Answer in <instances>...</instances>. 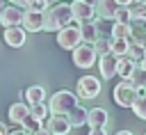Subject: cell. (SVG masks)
Wrapping results in <instances>:
<instances>
[{
	"mask_svg": "<svg viewBox=\"0 0 146 135\" xmlns=\"http://www.w3.org/2000/svg\"><path fill=\"white\" fill-rule=\"evenodd\" d=\"M73 23V14H71V5L68 2H55L50 7L43 9V23H41V30L46 32H57L62 30L64 25Z\"/></svg>",
	"mask_w": 146,
	"mask_h": 135,
	"instance_id": "obj_1",
	"label": "cell"
},
{
	"mask_svg": "<svg viewBox=\"0 0 146 135\" xmlns=\"http://www.w3.org/2000/svg\"><path fill=\"white\" fill-rule=\"evenodd\" d=\"M66 119H68L71 128H78V126H82V124L87 121V110L80 108V105H75V108H71V110L66 112Z\"/></svg>",
	"mask_w": 146,
	"mask_h": 135,
	"instance_id": "obj_19",
	"label": "cell"
},
{
	"mask_svg": "<svg viewBox=\"0 0 146 135\" xmlns=\"http://www.w3.org/2000/svg\"><path fill=\"white\" fill-rule=\"evenodd\" d=\"M132 11V18H146V5L137 2V9H130Z\"/></svg>",
	"mask_w": 146,
	"mask_h": 135,
	"instance_id": "obj_30",
	"label": "cell"
},
{
	"mask_svg": "<svg viewBox=\"0 0 146 135\" xmlns=\"http://www.w3.org/2000/svg\"><path fill=\"white\" fill-rule=\"evenodd\" d=\"M94 9H96V14H98L100 18L114 21V14H116V9H119V2H116V0H96Z\"/></svg>",
	"mask_w": 146,
	"mask_h": 135,
	"instance_id": "obj_14",
	"label": "cell"
},
{
	"mask_svg": "<svg viewBox=\"0 0 146 135\" xmlns=\"http://www.w3.org/2000/svg\"><path fill=\"white\" fill-rule=\"evenodd\" d=\"M116 2H119V5H123V7H128V5H132L135 0H116Z\"/></svg>",
	"mask_w": 146,
	"mask_h": 135,
	"instance_id": "obj_35",
	"label": "cell"
},
{
	"mask_svg": "<svg viewBox=\"0 0 146 135\" xmlns=\"http://www.w3.org/2000/svg\"><path fill=\"white\" fill-rule=\"evenodd\" d=\"M128 25H130L128 41H135V43L146 46V21H144V18H130Z\"/></svg>",
	"mask_w": 146,
	"mask_h": 135,
	"instance_id": "obj_11",
	"label": "cell"
},
{
	"mask_svg": "<svg viewBox=\"0 0 146 135\" xmlns=\"http://www.w3.org/2000/svg\"><path fill=\"white\" fill-rule=\"evenodd\" d=\"M32 135H50V133H48V130H46V128H43V126H41V128H36V130H34V133H32Z\"/></svg>",
	"mask_w": 146,
	"mask_h": 135,
	"instance_id": "obj_34",
	"label": "cell"
},
{
	"mask_svg": "<svg viewBox=\"0 0 146 135\" xmlns=\"http://www.w3.org/2000/svg\"><path fill=\"white\" fill-rule=\"evenodd\" d=\"M7 135H32L30 130H25V128H16V130H9Z\"/></svg>",
	"mask_w": 146,
	"mask_h": 135,
	"instance_id": "obj_33",
	"label": "cell"
},
{
	"mask_svg": "<svg viewBox=\"0 0 146 135\" xmlns=\"http://www.w3.org/2000/svg\"><path fill=\"white\" fill-rule=\"evenodd\" d=\"M144 92H146V87H144Z\"/></svg>",
	"mask_w": 146,
	"mask_h": 135,
	"instance_id": "obj_43",
	"label": "cell"
},
{
	"mask_svg": "<svg viewBox=\"0 0 146 135\" xmlns=\"http://www.w3.org/2000/svg\"><path fill=\"white\" fill-rule=\"evenodd\" d=\"M41 126H43L50 135H68V130H71V124H68L66 114H55V117H50L48 121L43 119Z\"/></svg>",
	"mask_w": 146,
	"mask_h": 135,
	"instance_id": "obj_7",
	"label": "cell"
},
{
	"mask_svg": "<svg viewBox=\"0 0 146 135\" xmlns=\"http://www.w3.org/2000/svg\"><path fill=\"white\" fill-rule=\"evenodd\" d=\"M21 21H23V9L21 7H7L5 5V9L0 11V25L2 27H9V25H21Z\"/></svg>",
	"mask_w": 146,
	"mask_h": 135,
	"instance_id": "obj_12",
	"label": "cell"
},
{
	"mask_svg": "<svg viewBox=\"0 0 146 135\" xmlns=\"http://www.w3.org/2000/svg\"><path fill=\"white\" fill-rule=\"evenodd\" d=\"M84 124H89V128L91 126H105L107 124V112L103 108H91V110H87V121Z\"/></svg>",
	"mask_w": 146,
	"mask_h": 135,
	"instance_id": "obj_17",
	"label": "cell"
},
{
	"mask_svg": "<svg viewBox=\"0 0 146 135\" xmlns=\"http://www.w3.org/2000/svg\"><path fill=\"white\" fill-rule=\"evenodd\" d=\"M27 110H30V105H25V103H21V101L11 103V105H9V121L21 124V121L27 117Z\"/></svg>",
	"mask_w": 146,
	"mask_h": 135,
	"instance_id": "obj_18",
	"label": "cell"
},
{
	"mask_svg": "<svg viewBox=\"0 0 146 135\" xmlns=\"http://www.w3.org/2000/svg\"><path fill=\"white\" fill-rule=\"evenodd\" d=\"M89 135H107V133H105V126H91Z\"/></svg>",
	"mask_w": 146,
	"mask_h": 135,
	"instance_id": "obj_31",
	"label": "cell"
},
{
	"mask_svg": "<svg viewBox=\"0 0 146 135\" xmlns=\"http://www.w3.org/2000/svg\"><path fill=\"white\" fill-rule=\"evenodd\" d=\"M91 46H94L96 55H105V53H110V39H105V37H98Z\"/></svg>",
	"mask_w": 146,
	"mask_h": 135,
	"instance_id": "obj_27",
	"label": "cell"
},
{
	"mask_svg": "<svg viewBox=\"0 0 146 135\" xmlns=\"http://www.w3.org/2000/svg\"><path fill=\"white\" fill-rule=\"evenodd\" d=\"M5 41H7V46H11V48H21V46L25 43V30H23L21 25H9V27H5Z\"/></svg>",
	"mask_w": 146,
	"mask_h": 135,
	"instance_id": "obj_13",
	"label": "cell"
},
{
	"mask_svg": "<svg viewBox=\"0 0 146 135\" xmlns=\"http://www.w3.org/2000/svg\"><path fill=\"white\" fill-rule=\"evenodd\" d=\"M82 2H87V5H96V0H82Z\"/></svg>",
	"mask_w": 146,
	"mask_h": 135,
	"instance_id": "obj_40",
	"label": "cell"
},
{
	"mask_svg": "<svg viewBox=\"0 0 146 135\" xmlns=\"http://www.w3.org/2000/svg\"><path fill=\"white\" fill-rule=\"evenodd\" d=\"M137 2H141V5H146V0H137Z\"/></svg>",
	"mask_w": 146,
	"mask_h": 135,
	"instance_id": "obj_42",
	"label": "cell"
},
{
	"mask_svg": "<svg viewBox=\"0 0 146 135\" xmlns=\"http://www.w3.org/2000/svg\"><path fill=\"white\" fill-rule=\"evenodd\" d=\"M114 135H132L130 130H119V133H114Z\"/></svg>",
	"mask_w": 146,
	"mask_h": 135,
	"instance_id": "obj_38",
	"label": "cell"
},
{
	"mask_svg": "<svg viewBox=\"0 0 146 135\" xmlns=\"http://www.w3.org/2000/svg\"><path fill=\"white\" fill-rule=\"evenodd\" d=\"M125 50H128V39H119V37L110 39V53L112 55L121 57V55H125Z\"/></svg>",
	"mask_w": 146,
	"mask_h": 135,
	"instance_id": "obj_22",
	"label": "cell"
},
{
	"mask_svg": "<svg viewBox=\"0 0 146 135\" xmlns=\"http://www.w3.org/2000/svg\"><path fill=\"white\" fill-rule=\"evenodd\" d=\"M100 94V80L94 78V76H82L75 85V96L78 98H96Z\"/></svg>",
	"mask_w": 146,
	"mask_h": 135,
	"instance_id": "obj_6",
	"label": "cell"
},
{
	"mask_svg": "<svg viewBox=\"0 0 146 135\" xmlns=\"http://www.w3.org/2000/svg\"><path fill=\"white\" fill-rule=\"evenodd\" d=\"M25 7L27 9H34V11H43L46 9V2L43 0H25Z\"/></svg>",
	"mask_w": 146,
	"mask_h": 135,
	"instance_id": "obj_29",
	"label": "cell"
},
{
	"mask_svg": "<svg viewBox=\"0 0 146 135\" xmlns=\"http://www.w3.org/2000/svg\"><path fill=\"white\" fill-rule=\"evenodd\" d=\"M116 59H119V57L112 55V53H105V55H100V59H96L103 80H110V78L116 76Z\"/></svg>",
	"mask_w": 146,
	"mask_h": 135,
	"instance_id": "obj_9",
	"label": "cell"
},
{
	"mask_svg": "<svg viewBox=\"0 0 146 135\" xmlns=\"http://www.w3.org/2000/svg\"><path fill=\"white\" fill-rule=\"evenodd\" d=\"M21 126H23V128H25V130H30V133H34V130H36V128H41V121H39V119H34V117H30V114H27V117H25V119H23V121H21Z\"/></svg>",
	"mask_w": 146,
	"mask_h": 135,
	"instance_id": "obj_28",
	"label": "cell"
},
{
	"mask_svg": "<svg viewBox=\"0 0 146 135\" xmlns=\"http://www.w3.org/2000/svg\"><path fill=\"white\" fill-rule=\"evenodd\" d=\"M14 5L16 7H25V0H14Z\"/></svg>",
	"mask_w": 146,
	"mask_h": 135,
	"instance_id": "obj_37",
	"label": "cell"
},
{
	"mask_svg": "<svg viewBox=\"0 0 146 135\" xmlns=\"http://www.w3.org/2000/svg\"><path fill=\"white\" fill-rule=\"evenodd\" d=\"M0 135H7V126H5L2 121H0Z\"/></svg>",
	"mask_w": 146,
	"mask_h": 135,
	"instance_id": "obj_36",
	"label": "cell"
},
{
	"mask_svg": "<svg viewBox=\"0 0 146 135\" xmlns=\"http://www.w3.org/2000/svg\"><path fill=\"white\" fill-rule=\"evenodd\" d=\"M132 112H135V117H139V119H146V94H139L135 101H132Z\"/></svg>",
	"mask_w": 146,
	"mask_h": 135,
	"instance_id": "obj_23",
	"label": "cell"
},
{
	"mask_svg": "<svg viewBox=\"0 0 146 135\" xmlns=\"http://www.w3.org/2000/svg\"><path fill=\"white\" fill-rule=\"evenodd\" d=\"M78 105V96L73 94V92H66V89H62V92H55L52 96H50V103H48V110H50V114H66L71 108H75Z\"/></svg>",
	"mask_w": 146,
	"mask_h": 135,
	"instance_id": "obj_2",
	"label": "cell"
},
{
	"mask_svg": "<svg viewBox=\"0 0 146 135\" xmlns=\"http://www.w3.org/2000/svg\"><path fill=\"white\" fill-rule=\"evenodd\" d=\"M130 18H132V11H130V7H123V5H119L116 14H114V21H116V23H130Z\"/></svg>",
	"mask_w": 146,
	"mask_h": 135,
	"instance_id": "obj_26",
	"label": "cell"
},
{
	"mask_svg": "<svg viewBox=\"0 0 146 135\" xmlns=\"http://www.w3.org/2000/svg\"><path fill=\"white\" fill-rule=\"evenodd\" d=\"M135 98H137V87H135L130 80L119 82V85L114 87V92H112V101H114L119 108H130Z\"/></svg>",
	"mask_w": 146,
	"mask_h": 135,
	"instance_id": "obj_3",
	"label": "cell"
},
{
	"mask_svg": "<svg viewBox=\"0 0 146 135\" xmlns=\"http://www.w3.org/2000/svg\"><path fill=\"white\" fill-rule=\"evenodd\" d=\"M144 21H146V18H144Z\"/></svg>",
	"mask_w": 146,
	"mask_h": 135,
	"instance_id": "obj_44",
	"label": "cell"
},
{
	"mask_svg": "<svg viewBox=\"0 0 146 135\" xmlns=\"http://www.w3.org/2000/svg\"><path fill=\"white\" fill-rule=\"evenodd\" d=\"M128 34H130V25H128V23H116V21H114V25H112V37L128 39Z\"/></svg>",
	"mask_w": 146,
	"mask_h": 135,
	"instance_id": "obj_25",
	"label": "cell"
},
{
	"mask_svg": "<svg viewBox=\"0 0 146 135\" xmlns=\"http://www.w3.org/2000/svg\"><path fill=\"white\" fill-rule=\"evenodd\" d=\"M135 69H137V62L130 59L128 55H121V57L116 59V73H119L123 80H130L132 73H135Z\"/></svg>",
	"mask_w": 146,
	"mask_h": 135,
	"instance_id": "obj_15",
	"label": "cell"
},
{
	"mask_svg": "<svg viewBox=\"0 0 146 135\" xmlns=\"http://www.w3.org/2000/svg\"><path fill=\"white\" fill-rule=\"evenodd\" d=\"M27 114H30V117H34V119H39V121H43V119L50 114V110H48L46 101H39V103H32V105H30Z\"/></svg>",
	"mask_w": 146,
	"mask_h": 135,
	"instance_id": "obj_21",
	"label": "cell"
},
{
	"mask_svg": "<svg viewBox=\"0 0 146 135\" xmlns=\"http://www.w3.org/2000/svg\"><path fill=\"white\" fill-rule=\"evenodd\" d=\"M144 50H146V46H141V43H135V41H128V50H125V55L130 57V59H139L141 55H144Z\"/></svg>",
	"mask_w": 146,
	"mask_h": 135,
	"instance_id": "obj_24",
	"label": "cell"
},
{
	"mask_svg": "<svg viewBox=\"0 0 146 135\" xmlns=\"http://www.w3.org/2000/svg\"><path fill=\"white\" fill-rule=\"evenodd\" d=\"M80 41H82V39H80V25L68 23V25H64L62 30H57V46H59V48L73 50Z\"/></svg>",
	"mask_w": 146,
	"mask_h": 135,
	"instance_id": "obj_5",
	"label": "cell"
},
{
	"mask_svg": "<svg viewBox=\"0 0 146 135\" xmlns=\"http://www.w3.org/2000/svg\"><path fill=\"white\" fill-rule=\"evenodd\" d=\"M71 14H73V21L84 23V21H94L96 9H94V5H87L82 0H73L71 2Z\"/></svg>",
	"mask_w": 146,
	"mask_h": 135,
	"instance_id": "obj_8",
	"label": "cell"
},
{
	"mask_svg": "<svg viewBox=\"0 0 146 135\" xmlns=\"http://www.w3.org/2000/svg\"><path fill=\"white\" fill-rule=\"evenodd\" d=\"M96 59H98V55H96V50H94V46L91 43H78L75 48H73V64L75 66H80V69H91L94 64H96Z\"/></svg>",
	"mask_w": 146,
	"mask_h": 135,
	"instance_id": "obj_4",
	"label": "cell"
},
{
	"mask_svg": "<svg viewBox=\"0 0 146 135\" xmlns=\"http://www.w3.org/2000/svg\"><path fill=\"white\" fill-rule=\"evenodd\" d=\"M41 23H43V11H34V9L23 11V21H21L23 30H27V32H41Z\"/></svg>",
	"mask_w": 146,
	"mask_h": 135,
	"instance_id": "obj_10",
	"label": "cell"
},
{
	"mask_svg": "<svg viewBox=\"0 0 146 135\" xmlns=\"http://www.w3.org/2000/svg\"><path fill=\"white\" fill-rule=\"evenodd\" d=\"M23 96H27V105H32V103L46 101V89L34 85V87H27V92H23Z\"/></svg>",
	"mask_w": 146,
	"mask_h": 135,
	"instance_id": "obj_20",
	"label": "cell"
},
{
	"mask_svg": "<svg viewBox=\"0 0 146 135\" xmlns=\"http://www.w3.org/2000/svg\"><path fill=\"white\" fill-rule=\"evenodd\" d=\"M98 37H100V32H98V25L94 21L80 23V39H82V43H94Z\"/></svg>",
	"mask_w": 146,
	"mask_h": 135,
	"instance_id": "obj_16",
	"label": "cell"
},
{
	"mask_svg": "<svg viewBox=\"0 0 146 135\" xmlns=\"http://www.w3.org/2000/svg\"><path fill=\"white\" fill-rule=\"evenodd\" d=\"M5 5H7V2H5V0H0V11L5 9Z\"/></svg>",
	"mask_w": 146,
	"mask_h": 135,
	"instance_id": "obj_41",
	"label": "cell"
},
{
	"mask_svg": "<svg viewBox=\"0 0 146 135\" xmlns=\"http://www.w3.org/2000/svg\"><path fill=\"white\" fill-rule=\"evenodd\" d=\"M137 69H141V71H146V50H144V55L137 59Z\"/></svg>",
	"mask_w": 146,
	"mask_h": 135,
	"instance_id": "obj_32",
	"label": "cell"
},
{
	"mask_svg": "<svg viewBox=\"0 0 146 135\" xmlns=\"http://www.w3.org/2000/svg\"><path fill=\"white\" fill-rule=\"evenodd\" d=\"M46 2V7H50V5H55V2H59V0H43Z\"/></svg>",
	"mask_w": 146,
	"mask_h": 135,
	"instance_id": "obj_39",
	"label": "cell"
}]
</instances>
